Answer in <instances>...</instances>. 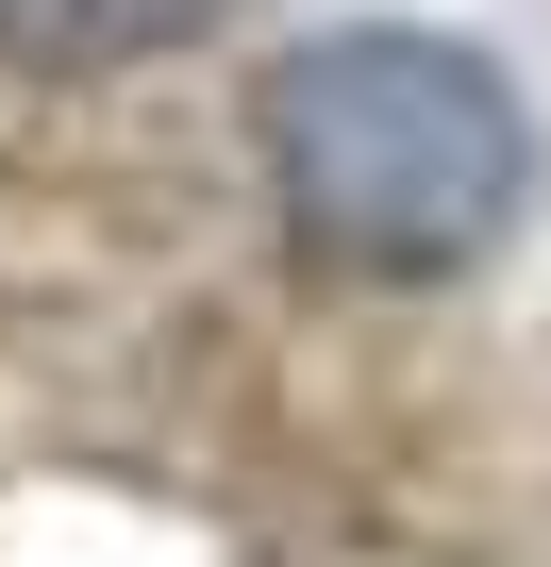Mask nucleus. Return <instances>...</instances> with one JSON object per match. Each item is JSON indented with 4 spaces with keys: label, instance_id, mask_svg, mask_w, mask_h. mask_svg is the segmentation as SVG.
I'll return each instance as SVG.
<instances>
[{
    "label": "nucleus",
    "instance_id": "2",
    "mask_svg": "<svg viewBox=\"0 0 551 567\" xmlns=\"http://www.w3.org/2000/svg\"><path fill=\"white\" fill-rule=\"evenodd\" d=\"M234 0H0V51L18 68H134V51H184Z\"/></svg>",
    "mask_w": 551,
    "mask_h": 567
},
{
    "label": "nucleus",
    "instance_id": "1",
    "mask_svg": "<svg viewBox=\"0 0 551 567\" xmlns=\"http://www.w3.org/2000/svg\"><path fill=\"white\" fill-rule=\"evenodd\" d=\"M267 184H285L302 250L385 267V284H435V267H468V250L518 234L534 117H518V84L468 34L351 18V34L285 51V84H267Z\"/></svg>",
    "mask_w": 551,
    "mask_h": 567
}]
</instances>
